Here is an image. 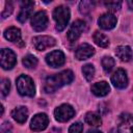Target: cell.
I'll return each mask as SVG.
<instances>
[{
    "label": "cell",
    "mask_w": 133,
    "mask_h": 133,
    "mask_svg": "<svg viewBox=\"0 0 133 133\" xmlns=\"http://www.w3.org/2000/svg\"><path fill=\"white\" fill-rule=\"evenodd\" d=\"M82 73H83L85 79H86L87 81H90V80L94 78V75H95V68H94V65H92V64H89V63L83 65V68H82Z\"/></svg>",
    "instance_id": "25"
},
{
    "label": "cell",
    "mask_w": 133,
    "mask_h": 133,
    "mask_svg": "<svg viewBox=\"0 0 133 133\" xmlns=\"http://www.w3.org/2000/svg\"><path fill=\"white\" fill-rule=\"evenodd\" d=\"M12 9H14L12 4H11L10 2H6V4H5V9H4V10L2 11V14H1L2 19H5L6 17L10 16V14L12 12Z\"/></svg>",
    "instance_id": "29"
},
{
    "label": "cell",
    "mask_w": 133,
    "mask_h": 133,
    "mask_svg": "<svg viewBox=\"0 0 133 133\" xmlns=\"http://www.w3.org/2000/svg\"><path fill=\"white\" fill-rule=\"evenodd\" d=\"M22 62L27 69H33L37 65V58L31 54H28L23 58Z\"/></svg>",
    "instance_id": "22"
},
{
    "label": "cell",
    "mask_w": 133,
    "mask_h": 133,
    "mask_svg": "<svg viewBox=\"0 0 133 133\" xmlns=\"http://www.w3.org/2000/svg\"><path fill=\"white\" fill-rule=\"evenodd\" d=\"M74 80V73L70 70L62 71L58 74L52 75L47 77L44 85V90L48 94L54 92L56 89L60 88L61 86L71 83Z\"/></svg>",
    "instance_id": "1"
},
{
    "label": "cell",
    "mask_w": 133,
    "mask_h": 133,
    "mask_svg": "<svg viewBox=\"0 0 133 133\" xmlns=\"http://www.w3.org/2000/svg\"><path fill=\"white\" fill-rule=\"evenodd\" d=\"M95 54V49L88 45V44H81L77 49H76V52H75V56L77 59L79 60H84V59H87L89 57H91L92 55Z\"/></svg>",
    "instance_id": "13"
},
{
    "label": "cell",
    "mask_w": 133,
    "mask_h": 133,
    "mask_svg": "<svg viewBox=\"0 0 133 133\" xmlns=\"http://www.w3.org/2000/svg\"><path fill=\"white\" fill-rule=\"evenodd\" d=\"M84 29H85V23L83 21H81V20L75 21L71 25V27L68 31V39L72 43L77 41L80 37L81 33L84 31Z\"/></svg>",
    "instance_id": "9"
},
{
    "label": "cell",
    "mask_w": 133,
    "mask_h": 133,
    "mask_svg": "<svg viewBox=\"0 0 133 133\" xmlns=\"http://www.w3.org/2000/svg\"><path fill=\"white\" fill-rule=\"evenodd\" d=\"M85 122L88 125L94 126V127H99L102 124L101 116L98 113H95V112H88V113H86V115H85Z\"/></svg>",
    "instance_id": "21"
},
{
    "label": "cell",
    "mask_w": 133,
    "mask_h": 133,
    "mask_svg": "<svg viewBox=\"0 0 133 133\" xmlns=\"http://www.w3.org/2000/svg\"><path fill=\"white\" fill-rule=\"evenodd\" d=\"M11 116L12 118L18 122L19 124H23L26 122L27 116H28V110L25 106H20V107H16L12 111H11Z\"/></svg>",
    "instance_id": "17"
},
{
    "label": "cell",
    "mask_w": 133,
    "mask_h": 133,
    "mask_svg": "<svg viewBox=\"0 0 133 133\" xmlns=\"http://www.w3.org/2000/svg\"><path fill=\"white\" fill-rule=\"evenodd\" d=\"M50 133H61V130L58 129V128H53V129L51 130Z\"/></svg>",
    "instance_id": "31"
},
{
    "label": "cell",
    "mask_w": 133,
    "mask_h": 133,
    "mask_svg": "<svg viewBox=\"0 0 133 133\" xmlns=\"http://www.w3.org/2000/svg\"><path fill=\"white\" fill-rule=\"evenodd\" d=\"M82 131H83V125L79 122L74 123L69 128V133H82Z\"/></svg>",
    "instance_id": "28"
},
{
    "label": "cell",
    "mask_w": 133,
    "mask_h": 133,
    "mask_svg": "<svg viewBox=\"0 0 133 133\" xmlns=\"http://www.w3.org/2000/svg\"><path fill=\"white\" fill-rule=\"evenodd\" d=\"M98 23H99V25H100V27L102 29L110 30V29L115 27V25H116V18L114 17V15H112L110 12H107V14L102 15L99 18Z\"/></svg>",
    "instance_id": "12"
},
{
    "label": "cell",
    "mask_w": 133,
    "mask_h": 133,
    "mask_svg": "<svg viewBox=\"0 0 133 133\" xmlns=\"http://www.w3.org/2000/svg\"><path fill=\"white\" fill-rule=\"evenodd\" d=\"M1 66L4 70H10L12 66H15L17 62L16 54L10 49H2L1 50Z\"/></svg>",
    "instance_id": "7"
},
{
    "label": "cell",
    "mask_w": 133,
    "mask_h": 133,
    "mask_svg": "<svg viewBox=\"0 0 133 133\" xmlns=\"http://www.w3.org/2000/svg\"><path fill=\"white\" fill-rule=\"evenodd\" d=\"M10 89V82L8 79H2L1 81V92L2 96H7Z\"/></svg>",
    "instance_id": "27"
},
{
    "label": "cell",
    "mask_w": 133,
    "mask_h": 133,
    "mask_svg": "<svg viewBox=\"0 0 133 133\" xmlns=\"http://www.w3.org/2000/svg\"><path fill=\"white\" fill-rule=\"evenodd\" d=\"M95 6V2L94 1H90V0H84V1H81L80 4H79V10L80 12L82 14H87Z\"/></svg>",
    "instance_id": "24"
},
{
    "label": "cell",
    "mask_w": 133,
    "mask_h": 133,
    "mask_svg": "<svg viewBox=\"0 0 133 133\" xmlns=\"http://www.w3.org/2000/svg\"><path fill=\"white\" fill-rule=\"evenodd\" d=\"M4 37L12 43L21 42V31L17 27H9L4 31Z\"/></svg>",
    "instance_id": "19"
},
{
    "label": "cell",
    "mask_w": 133,
    "mask_h": 133,
    "mask_svg": "<svg viewBox=\"0 0 133 133\" xmlns=\"http://www.w3.org/2000/svg\"><path fill=\"white\" fill-rule=\"evenodd\" d=\"M118 133H133V115H125L118 125Z\"/></svg>",
    "instance_id": "15"
},
{
    "label": "cell",
    "mask_w": 133,
    "mask_h": 133,
    "mask_svg": "<svg viewBox=\"0 0 133 133\" xmlns=\"http://www.w3.org/2000/svg\"><path fill=\"white\" fill-rule=\"evenodd\" d=\"M111 82L117 88H125L128 85V77L125 70L117 69L111 76Z\"/></svg>",
    "instance_id": "11"
},
{
    "label": "cell",
    "mask_w": 133,
    "mask_h": 133,
    "mask_svg": "<svg viewBox=\"0 0 133 133\" xmlns=\"http://www.w3.org/2000/svg\"><path fill=\"white\" fill-rule=\"evenodd\" d=\"M49 124V118L47 116L46 113H37L35 114L31 122H30V128L31 130L38 132V131H43L48 127Z\"/></svg>",
    "instance_id": "8"
},
{
    "label": "cell",
    "mask_w": 133,
    "mask_h": 133,
    "mask_svg": "<svg viewBox=\"0 0 133 133\" xmlns=\"http://www.w3.org/2000/svg\"><path fill=\"white\" fill-rule=\"evenodd\" d=\"M0 133H12L10 123H8V122L3 123L1 125V128H0Z\"/></svg>",
    "instance_id": "30"
},
{
    "label": "cell",
    "mask_w": 133,
    "mask_h": 133,
    "mask_svg": "<svg viewBox=\"0 0 133 133\" xmlns=\"http://www.w3.org/2000/svg\"><path fill=\"white\" fill-rule=\"evenodd\" d=\"M128 5H129L130 9H133V0H129L128 1Z\"/></svg>",
    "instance_id": "32"
},
{
    "label": "cell",
    "mask_w": 133,
    "mask_h": 133,
    "mask_svg": "<svg viewBox=\"0 0 133 133\" xmlns=\"http://www.w3.org/2000/svg\"><path fill=\"white\" fill-rule=\"evenodd\" d=\"M53 19L56 22V29L62 31L70 21V9L66 6L59 5L53 11Z\"/></svg>",
    "instance_id": "3"
},
{
    "label": "cell",
    "mask_w": 133,
    "mask_h": 133,
    "mask_svg": "<svg viewBox=\"0 0 133 133\" xmlns=\"http://www.w3.org/2000/svg\"><path fill=\"white\" fill-rule=\"evenodd\" d=\"M115 54L122 61H129L132 58V50L129 46H118L115 49Z\"/></svg>",
    "instance_id": "18"
},
{
    "label": "cell",
    "mask_w": 133,
    "mask_h": 133,
    "mask_svg": "<svg viewBox=\"0 0 133 133\" xmlns=\"http://www.w3.org/2000/svg\"><path fill=\"white\" fill-rule=\"evenodd\" d=\"M110 91V87L106 81H100L91 85V92L97 97H104Z\"/></svg>",
    "instance_id": "16"
},
{
    "label": "cell",
    "mask_w": 133,
    "mask_h": 133,
    "mask_svg": "<svg viewBox=\"0 0 133 133\" xmlns=\"http://www.w3.org/2000/svg\"><path fill=\"white\" fill-rule=\"evenodd\" d=\"M114 63H115L114 59L112 57H110V56H105L102 59V66H103V69H104V71L106 73H110L111 72V70L114 66Z\"/></svg>",
    "instance_id": "23"
},
{
    "label": "cell",
    "mask_w": 133,
    "mask_h": 133,
    "mask_svg": "<svg viewBox=\"0 0 133 133\" xmlns=\"http://www.w3.org/2000/svg\"><path fill=\"white\" fill-rule=\"evenodd\" d=\"M32 44L37 51H44L50 47H53L56 44V41L54 37L49 35H39L33 37Z\"/></svg>",
    "instance_id": "6"
},
{
    "label": "cell",
    "mask_w": 133,
    "mask_h": 133,
    "mask_svg": "<svg viewBox=\"0 0 133 133\" xmlns=\"http://www.w3.org/2000/svg\"><path fill=\"white\" fill-rule=\"evenodd\" d=\"M92 38H94V42H95L99 47L106 48V47H108V45H109V39H108V37H107L104 33H102V32L96 31V32L94 33Z\"/></svg>",
    "instance_id": "20"
},
{
    "label": "cell",
    "mask_w": 133,
    "mask_h": 133,
    "mask_svg": "<svg viewBox=\"0 0 133 133\" xmlns=\"http://www.w3.org/2000/svg\"><path fill=\"white\" fill-rule=\"evenodd\" d=\"M104 5L111 11H116L121 8L122 6V1H108L104 2Z\"/></svg>",
    "instance_id": "26"
},
{
    "label": "cell",
    "mask_w": 133,
    "mask_h": 133,
    "mask_svg": "<svg viewBox=\"0 0 133 133\" xmlns=\"http://www.w3.org/2000/svg\"><path fill=\"white\" fill-rule=\"evenodd\" d=\"M33 5H34V2L33 1H23L22 2L21 10H20V12H19V15L17 17L19 22L24 23L28 19V17L31 15Z\"/></svg>",
    "instance_id": "14"
},
{
    "label": "cell",
    "mask_w": 133,
    "mask_h": 133,
    "mask_svg": "<svg viewBox=\"0 0 133 133\" xmlns=\"http://www.w3.org/2000/svg\"><path fill=\"white\" fill-rule=\"evenodd\" d=\"M17 88L21 96L33 97L35 94V87L32 79L27 75H21L17 79Z\"/></svg>",
    "instance_id": "2"
},
{
    "label": "cell",
    "mask_w": 133,
    "mask_h": 133,
    "mask_svg": "<svg viewBox=\"0 0 133 133\" xmlns=\"http://www.w3.org/2000/svg\"><path fill=\"white\" fill-rule=\"evenodd\" d=\"M87 133H102V132H100V131H98V130H89Z\"/></svg>",
    "instance_id": "33"
},
{
    "label": "cell",
    "mask_w": 133,
    "mask_h": 133,
    "mask_svg": "<svg viewBox=\"0 0 133 133\" xmlns=\"http://www.w3.org/2000/svg\"><path fill=\"white\" fill-rule=\"evenodd\" d=\"M75 114V110L74 108L69 105V104H62L60 106H58L55 111H54V116L56 118V121L58 122H68L69 119H71Z\"/></svg>",
    "instance_id": "4"
},
{
    "label": "cell",
    "mask_w": 133,
    "mask_h": 133,
    "mask_svg": "<svg viewBox=\"0 0 133 133\" xmlns=\"http://www.w3.org/2000/svg\"><path fill=\"white\" fill-rule=\"evenodd\" d=\"M31 25L35 31H43L48 26V16L44 10L37 11L31 18Z\"/></svg>",
    "instance_id": "5"
},
{
    "label": "cell",
    "mask_w": 133,
    "mask_h": 133,
    "mask_svg": "<svg viewBox=\"0 0 133 133\" xmlns=\"http://www.w3.org/2000/svg\"><path fill=\"white\" fill-rule=\"evenodd\" d=\"M64 61H65L64 54L60 50L52 51L46 56V62L52 68H59L64 63Z\"/></svg>",
    "instance_id": "10"
}]
</instances>
